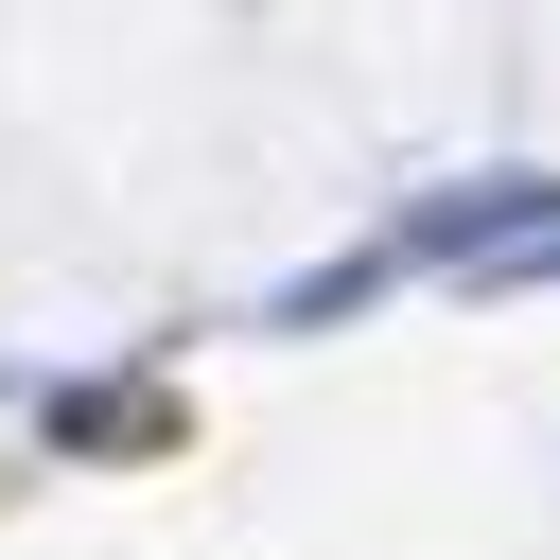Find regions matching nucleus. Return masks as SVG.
I'll list each match as a JSON object with an SVG mask.
<instances>
[{"label": "nucleus", "mask_w": 560, "mask_h": 560, "mask_svg": "<svg viewBox=\"0 0 560 560\" xmlns=\"http://www.w3.org/2000/svg\"><path fill=\"white\" fill-rule=\"evenodd\" d=\"M525 228H560V175H472V192H438V210L402 228V262H490V245H525Z\"/></svg>", "instance_id": "f257e3e1"}, {"label": "nucleus", "mask_w": 560, "mask_h": 560, "mask_svg": "<svg viewBox=\"0 0 560 560\" xmlns=\"http://www.w3.org/2000/svg\"><path fill=\"white\" fill-rule=\"evenodd\" d=\"M158 420H175L158 385H88V402H70V438H88V455H122V438H158Z\"/></svg>", "instance_id": "f03ea898"}]
</instances>
